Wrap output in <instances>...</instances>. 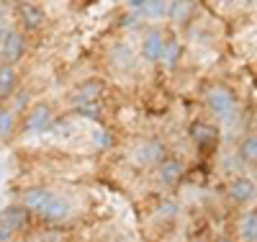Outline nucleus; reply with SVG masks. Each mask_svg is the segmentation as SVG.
Masks as SVG:
<instances>
[{
	"mask_svg": "<svg viewBox=\"0 0 257 242\" xmlns=\"http://www.w3.org/2000/svg\"><path fill=\"white\" fill-rule=\"evenodd\" d=\"M180 175H183V165H180V160H175V157H165V160L160 163V181H162L165 186H175V183L180 181Z\"/></svg>",
	"mask_w": 257,
	"mask_h": 242,
	"instance_id": "obj_11",
	"label": "nucleus"
},
{
	"mask_svg": "<svg viewBox=\"0 0 257 242\" xmlns=\"http://www.w3.org/2000/svg\"><path fill=\"white\" fill-rule=\"evenodd\" d=\"M70 211H72L70 201H67V199H62V196H54V193H52V199L47 201V206H44V209L39 211V216L44 219V222L57 224V222H64V219L70 216Z\"/></svg>",
	"mask_w": 257,
	"mask_h": 242,
	"instance_id": "obj_5",
	"label": "nucleus"
},
{
	"mask_svg": "<svg viewBox=\"0 0 257 242\" xmlns=\"http://www.w3.org/2000/svg\"><path fill=\"white\" fill-rule=\"evenodd\" d=\"M77 114L85 116V119H100V103H85V106H77Z\"/></svg>",
	"mask_w": 257,
	"mask_h": 242,
	"instance_id": "obj_20",
	"label": "nucleus"
},
{
	"mask_svg": "<svg viewBox=\"0 0 257 242\" xmlns=\"http://www.w3.org/2000/svg\"><path fill=\"white\" fill-rule=\"evenodd\" d=\"M229 196H231L234 201H239V204L242 201H249L252 196H254V183L249 178H242V175H239V178H234L229 183Z\"/></svg>",
	"mask_w": 257,
	"mask_h": 242,
	"instance_id": "obj_12",
	"label": "nucleus"
},
{
	"mask_svg": "<svg viewBox=\"0 0 257 242\" xmlns=\"http://www.w3.org/2000/svg\"><path fill=\"white\" fill-rule=\"evenodd\" d=\"M216 134H219V131L213 129L211 124H203V121H196L190 126V137L196 139V144H201V147L213 144V142H216Z\"/></svg>",
	"mask_w": 257,
	"mask_h": 242,
	"instance_id": "obj_13",
	"label": "nucleus"
},
{
	"mask_svg": "<svg viewBox=\"0 0 257 242\" xmlns=\"http://www.w3.org/2000/svg\"><path fill=\"white\" fill-rule=\"evenodd\" d=\"M239 155H242V160H247V163H257V134H249L247 139H242Z\"/></svg>",
	"mask_w": 257,
	"mask_h": 242,
	"instance_id": "obj_17",
	"label": "nucleus"
},
{
	"mask_svg": "<svg viewBox=\"0 0 257 242\" xmlns=\"http://www.w3.org/2000/svg\"><path fill=\"white\" fill-rule=\"evenodd\" d=\"M24 224H26V209L24 206L3 209L0 211V242H8Z\"/></svg>",
	"mask_w": 257,
	"mask_h": 242,
	"instance_id": "obj_2",
	"label": "nucleus"
},
{
	"mask_svg": "<svg viewBox=\"0 0 257 242\" xmlns=\"http://www.w3.org/2000/svg\"><path fill=\"white\" fill-rule=\"evenodd\" d=\"M103 91V83L100 80H85L77 85V91L72 93L75 103L77 106H85V103H98V96Z\"/></svg>",
	"mask_w": 257,
	"mask_h": 242,
	"instance_id": "obj_8",
	"label": "nucleus"
},
{
	"mask_svg": "<svg viewBox=\"0 0 257 242\" xmlns=\"http://www.w3.org/2000/svg\"><path fill=\"white\" fill-rule=\"evenodd\" d=\"M178 57H180V44H178V41H167V44H165V52H162V59H165L167 64H175Z\"/></svg>",
	"mask_w": 257,
	"mask_h": 242,
	"instance_id": "obj_19",
	"label": "nucleus"
},
{
	"mask_svg": "<svg viewBox=\"0 0 257 242\" xmlns=\"http://www.w3.org/2000/svg\"><path fill=\"white\" fill-rule=\"evenodd\" d=\"M134 160L139 165H155L165 160V147L157 139H144L137 149H134Z\"/></svg>",
	"mask_w": 257,
	"mask_h": 242,
	"instance_id": "obj_6",
	"label": "nucleus"
},
{
	"mask_svg": "<svg viewBox=\"0 0 257 242\" xmlns=\"http://www.w3.org/2000/svg\"><path fill=\"white\" fill-rule=\"evenodd\" d=\"M162 52H165V39H162V34H160L157 29H149L147 36H144V44H142L144 59L157 62V59H162Z\"/></svg>",
	"mask_w": 257,
	"mask_h": 242,
	"instance_id": "obj_7",
	"label": "nucleus"
},
{
	"mask_svg": "<svg viewBox=\"0 0 257 242\" xmlns=\"http://www.w3.org/2000/svg\"><path fill=\"white\" fill-rule=\"evenodd\" d=\"M49 199H52V191H47V188H29V191L24 193V209L39 214L41 209L47 206Z\"/></svg>",
	"mask_w": 257,
	"mask_h": 242,
	"instance_id": "obj_10",
	"label": "nucleus"
},
{
	"mask_svg": "<svg viewBox=\"0 0 257 242\" xmlns=\"http://www.w3.org/2000/svg\"><path fill=\"white\" fill-rule=\"evenodd\" d=\"M24 52H26L24 34L16 31V29H8L3 34V39H0V57H3V62L13 64V62H18L21 57H24Z\"/></svg>",
	"mask_w": 257,
	"mask_h": 242,
	"instance_id": "obj_1",
	"label": "nucleus"
},
{
	"mask_svg": "<svg viewBox=\"0 0 257 242\" xmlns=\"http://www.w3.org/2000/svg\"><path fill=\"white\" fill-rule=\"evenodd\" d=\"M128 8H134L137 13H147V16H165L170 3H165V0H132Z\"/></svg>",
	"mask_w": 257,
	"mask_h": 242,
	"instance_id": "obj_14",
	"label": "nucleus"
},
{
	"mask_svg": "<svg viewBox=\"0 0 257 242\" xmlns=\"http://www.w3.org/2000/svg\"><path fill=\"white\" fill-rule=\"evenodd\" d=\"M242 239L244 242H254L257 239V209L244 216V222H242Z\"/></svg>",
	"mask_w": 257,
	"mask_h": 242,
	"instance_id": "obj_16",
	"label": "nucleus"
},
{
	"mask_svg": "<svg viewBox=\"0 0 257 242\" xmlns=\"http://www.w3.org/2000/svg\"><path fill=\"white\" fill-rule=\"evenodd\" d=\"M16 83H18L16 70L11 64H3V67H0V98H8L16 91Z\"/></svg>",
	"mask_w": 257,
	"mask_h": 242,
	"instance_id": "obj_15",
	"label": "nucleus"
},
{
	"mask_svg": "<svg viewBox=\"0 0 257 242\" xmlns=\"http://www.w3.org/2000/svg\"><path fill=\"white\" fill-rule=\"evenodd\" d=\"M206 103L211 108V114H216V116H229L234 111V106H237V101H234L229 88H213V91L206 96Z\"/></svg>",
	"mask_w": 257,
	"mask_h": 242,
	"instance_id": "obj_3",
	"label": "nucleus"
},
{
	"mask_svg": "<svg viewBox=\"0 0 257 242\" xmlns=\"http://www.w3.org/2000/svg\"><path fill=\"white\" fill-rule=\"evenodd\" d=\"M52 121V108L47 103H36L31 111L26 114V121H24V131L26 134H39V131H44Z\"/></svg>",
	"mask_w": 257,
	"mask_h": 242,
	"instance_id": "obj_4",
	"label": "nucleus"
},
{
	"mask_svg": "<svg viewBox=\"0 0 257 242\" xmlns=\"http://www.w3.org/2000/svg\"><path fill=\"white\" fill-rule=\"evenodd\" d=\"M13 126H16L13 111L11 108H0V139H8L13 134Z\"/></svg>",
	"mask_w": 257,
	"mask_h": 242,
	"instance_id": "obj_18",
	"label": "nucleus"
},
{
	"mask_svg": "<svg viewBox=\"0 0 257 242\" xmlns=\"http://www.w3.org/2000/svg\"><path fill=\"white\" fill-rule=\"evenodd\" d=\"M188 8H193V3H170L167 13H170V16H175V18H180V16L188 13Z\"/></svg>",
	"mask_w": 257,
	"mask_h": 242,
	"instance_id": "obj_21",
	"label": "nucleus"
},
{
	"mask_svg": "<svg viewBox=\"0 0 257 242\" xmlns=\"http://www.w3.org/2000/svg\"><path fill=\"white\" fill-rule=\"evenodd\" d=\"M18 16H21V21H24V26L29 31H36L41 24H44V8L36 6V3H21Z\"/></svg>",
	"mask_w": 257,
	"mask_h": 242,
	"instance_id": "obj_9",
	"label": "nucleus"
}]
</instances>
